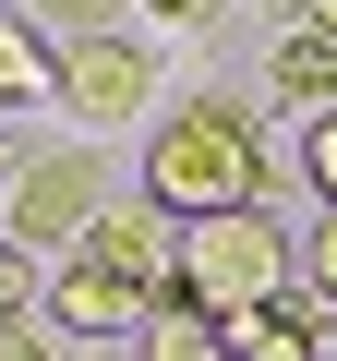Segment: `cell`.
<instances>
[{"label": "cell", "mask_w": 337, "mask_h": 361, "mask_svg": "<svg viewBox=\"0 0 337 361\" xmlns=\"http://www.w3.org/2000/svg\"><path fill=\"white\" fill-rule=\"evenodd\" d=\"M289 13H313V0H289Z\"/></svg>", "instance_id": "ac0fdd59"}, {"label": "cell", "mask_w": 337, "mask_h": 361, "mask_svg": "<svg viewBox=\"0 0 337 361\" xmlns=\"http://www.w3.org/2000/svg\"><path fill=\"white\" fill-rule=\"evenodd\" d=\"M49 73H61L49 25L25 13V0H0V109H37V97H49Z\"/></svg>", "instance_id": "9c48e42d"}, {"label": "cell", "mask_w": 337, "mask_h": 361, "mask_svg": "<svg viewBox=\"0 0 337 361\" xmlns=\"http://www.w3.org/2000/svg\"><path fill=\"white\" fill-rule=\"evenodd\" d=\"M301 277L337 301V205H313V241H301Z\"/></svg>", "instance_id": "9a60e30c"}, {"label": "cell", "mask_w": 337, "mask_h": 361, "mask_svg": "<svg viewBox=\"0 0 337 361\" xmlns=\"http://www.w3.org/2000/svg\"><path fill=\"white\" fill-rule=\"evenodd\" d=\"M133 13H145L157 37H205V25H229V0H133Z\"/></svg>", "instance_id": "4fadbf2b"}, {"label": "cell", "mask_w": 337, "mask_h": 361, "mask_svg": "<svg viewBox=\"0 0 337 361\" xmlns=\"http://www.w3.org/2000/svg\"><path fill=\"white\" fill-rule=\"evenodd\" d=\"M289 277H301V253H289V229L265 205H229V217H181V229H168V301H193L205 325L265 313Z\"/></svg>", "instance_id": "7a4b0ae2"}, {"label": "cell", "mask_w": 337, "mask_h": 361, "mask_svg": "<svg viewBox=\"0 0 337 361\" xmlns=\"http://www.w3.org/2000/svg\"><path fill=\"white\" fill-rule=\"evenodd\" d=\"M97 217H109V157L97 145L13 157V180H0V241H13V253H73Z\"/></svg>", "instance_id": "3957f363"}, {"label": "cell", "mask_w": 337, "mask_h": 361, "mask_svg": "<svg viewBox=\"0 0 337 361\" xmlns=\"http://www.w3.org/2000/svg\"><path fill=\"white\" fill-rule=\"evenodd\" d=\"M265 97H277V109H301V121H313V109H337V0H313V13L277 37Z\"/></svg>", "instance_id": "52a82bcc"}, {"label": "cell", "mask_w": 337, "mask_h": 361, "mask_svg": "<svg viewBox=\"0 0 337 361\" xmlns=\"http://www.w3.org/2000/svg\"><path fill=\"white\" fill-rule=\"evenodd\" d=\"M0 361H61V337H49V313H0Z\"/></svg>", "instance_id": "5bb4252c"}, {"label": "cell", "mask_w": 337, "mask_h": 361, "mask_svg": "<svg viewBox=\"0 0 337 361\" xmlns=\"http://www.w3.org/2000/svg\"><path fill=\"white\" fill-rule=\"evenodd\" d=\"M301 180H313V205H337V109H313L301 121V157H289Z\"/></svg>", "instance_id": "8fae6325"}, {"label": "cell", "mask_w": 337, "mask_h": 361, "mask_svg": "<svg viewBox=\"0 0 337 361\" xmlns=\"http://www.w3.org/2000/svg\"><path fill=\"white\" fill-rule=\"evenodd\" d=\"M25 13H37L61 49H73V37H109V25H121V0H25Z\"/></svg>", "instance_id": "7c38bea8"}, {"label": "cell", "mask_w": 337, "mask_h": 361, "mask_svg": "<svg viewBox=\"0 0 337 361\" xmlns=\"http://www.w3.org/2000/svg\"><path fill=\"white\" fill-rule=\"evenodd\" d=\"M145 313H157V289H145L133 265L73 253V265L49 277V337H145Z\"/></svg>", "instance_id": "5b68a950"}, {"label": "cell", "mask_w": 337, "mask_h": 361, "mask_svg": "<svg viewBox=\"0 0 337 361\" xmlns=\"http://www.w3.org/2000/svg\"><path fill=\"white\" fill-rule=\"evenodd\" d=\"M73 253H97V265H133L145 289H168V217H157V205H109V217H97Z\"/></svg>", "instance_id": "ba28073f"}, {"label": "cell", "mask_w": 337, "mask_h": 361, "mask_svg": "<svg viewBox=\"0 0 337 361\" xmlns=\"http://www.w3.org/2000/svg\"><path fill=\"white\" fill-rule=\"evenodd\" d=\"M133 361H229V325H205L193 301H168V289H157V313H145Z\"/></svg>", "instance_id": "30bf717a"}, {"label": "cell", "mask_w": 337, "mask_h": 361, "mask_svg": "<svg viewBox=\"0 0 337 361\" xmlns=\"http://www.w3.org/2000/svg\"><path fill=\"white\" fill-rule=\"evenodd\" d=\"M0 180H13V145H0Z\"/></svg>", "instance_id": "e0dca14e"}, {"label": "cell", "mask_w": 337, "mask_h": 361, "mask_svg": "<svg viewBox=\"0 0 337 361\" xmlns=\"http://www.w3.org/2000/svg\"><path fill=\"white\" fill-rule=\"evenodd\" d=\"M265 121L229 97V85H205V97H181V109H157V133H145V205L181 229V217H229V205H265Z\"/></svg>", "instance_id": "6da1fadb"}, {"label": "cell", "mask_w": 337, "mask_h": 361, "mask_svg": "<svg viewBox=\"0 0 337 361\" xmlns=\"http://www.w3.org/2000/svg\"><path fill=\"white\" fill-rule=\"evenodd\" d=\"M325 337H337V301H325L313 277H289L265 313L229 325V361H325Z\"/></svg>", "instance_id": "8992f818"}, {"label": "cell", "mask_w": 337, "mask_h": 361, "mask_svg": "<svg viewBox=\"0 0 337 361\" xmlns=\"http://www.w3.org/2000/svg\"><path fill=\"white\" fill-rule=\"evenodd\" d=\"M0 313H37V253L0 241Z\"/></svg>", "instance_id": "2e32d148"}, {"label": "cell", "mask_w": 337, "mask_h": 361, "mask_svg": "<svg viewBox=\"0 0 337 361\" xmlns=\"http://www.w3.org/2000/svg\"><path fill=\"white\" fill-rule=\"evenodd\" d=\"M157 85H168V61H157V37H133V25L73 37V49H61V73H49V97H61V121H73L85 145H97V133L157 121Z\"/></svg>", "instance_id": "277c9868"}]
</instances>
